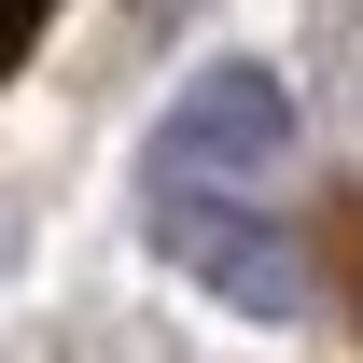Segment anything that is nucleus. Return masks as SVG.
Instances as JSON below:
<instances>
[{
    "label": "nucleus",
    "instance_id": "nucleus-1",
    "mask_svg": "<svg viewBox=\"0 0 363 363\" xmlns=\"http://www.w3.org/2000/svg\"><path fill=\"white\" fill-rule=\"evenodd\" d=\"M43 28H56V0H0V84L28 70V43H43Z\"/></svg>",
    "mask_w": 363,
    "mask_h": 363
}]
</instances>
